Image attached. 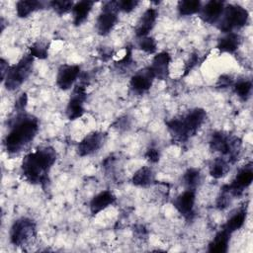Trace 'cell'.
Listing matches in <instances>:
<instances>
[{"label": "cell", "mask_w": 253, "mask_h": 253, "mask_svg": "<svg viewBox=\"0 0 253 253\" xmlns=\"http://www.w3.org/2000/svg\"><path fill=\"white\" fill-rule=\"evenodd\" d=\"M56 151L51 146H42L28 153L21 165L24 177L32 184L44 185L48 182V173L56 161Z\"/></svg>", "instance_id": "obj_1"}, {"label": "cell", "mask_w": 253, "mask_h": 253, "mask_svg": "<svg viewBox=\"0 0 253 253\" xmlns=\"http://www.w3.org/2000/svg\"><path fill=\"white\" fill-rule=\"evenodd\" d=\"M39 130V121L37 118L25 114L17 113L11 122L10 131L4 139V146L9 154L21 152L30 142L33 141Z\"/></svg>", "instance_id": "obj_2"}, {"label": "cell", "mask_w": 253, "mask_h": 253, "mask_svg": "<svg viewBox=\"0 0 253 253\" xmlns=\"http://www.w3.org/2000/svg\"><path fill=\"white\" fill-rule=\"evenodd\" d=\"M206 119V111L201 108H195L184 116L167 121L166 126L174 139L186 141L197 133Z\"/></svg>", "instance_id": "obj_3"}, {"label": "cell", "mask_w": 253, "mask_h": 253, "mask_svg": "<svg viewBox=\"0 0 253 253\" xmlns=\"http://www.w3.org/2000/svg\"><path fill=\"white\" fill-rule=\"evenodd\" d=\"M210 147L212 151L227 156L229 163H234L240 153L241 140L237 136L229 135L222 131H215L211 134Z\"/></svg>", "instance_id": "obj_4"}, {"label": "cell", "mask_w": 253, "mask_h": 253, "mask_svg": "<svg viewBox=\"0 0 253 253\" xmlns=\"http://www.w3.org/2000/svg\"><path fill=\"white\" fill-rule=\"evenodd\" d=\"M34 66V57L27 53L14 65L9 67L4 84L7 90L14 91L18 89L30 76Z\"/></svg>", "instance_id": "obj_5"}, {"label": "cell", "mask_w": 253, "mask_h": 253, "mask_svg": "<svg viewBox=\"0 0 253 253\" xmlns=\"http://www.w3.org/2000/svg\"><path fill=\"white\" fill-rule=\"evenodd\" d=\"M249 19L248 11L239 5L224 6L218 29L223 33H231L233 29L244 27Z\"/></svg>", "instance_id": "obj_6"}, {"label": "cell", "mask_w": 253, "mask_h": 253, "mask_svg": "<svg viewBox=\"0 0 253 253\" xmlns=\"http://www.w3.org/2000/svg\"><path fill=\"white\" fill-rule=\"evenodd\" d=\"M36 223L28 217L14 221L10 229V241L15 246H25L36 237Z\"/></svg>", "instance_id": "obj_7"}, {"label": "cell", "mask_w": 253, "mask_h": 253, "mask_svg": "<svg viewBox=\"0 0 253 253\" xmlns=\"http://www.w3.org/2000/svg\"><path fill=\"white\" fill-rule=\"evenodd\" d=\"M118 8L116 1L105 2L97 19L96 28L100 36H107L118 22Z\"/></svg>", "instance_id": "obj_8"}, {"label": "cell", "mask_w": 253, "mask_h": 253, "mask_svg": "<svg viewBox=\"0 0 253 253\" xmlns=\"http://www.w3.org/2000/svg\"><path fill=\"white\" fill-rule=\"evenodd\" d=\"M87 98L86 87L82 84L76 85L73 89L72 95L69 99L66 108V115L69 120H76L83 116L84 110V102Z\"/></svg>", "instance_id": "obj_9"}, {"label": "cell", "mask_w": 253, "mask_h": 253, "mask_svg": "<svg viewBox=\"0 0 253 253\" xmlns=\"http://www.w3.org/2000/svg\"><path fill=\"white\" fill-rule=\"evenodd\" d=\"M253 180V171H252V164L249 163L248 165L244 166L242 169L238 171L235 178L233 179L232 183L229 185H225L222 188L225 189L231 196L239 197L243 191L250 186Z\"/></svg>", "instance_id": "obj_10"}, {"label": "cell", "mask_w": 253, "mask_h": 253, "mask_svg": "<svg viewBox=\"0 0 253 253\" xmlns=\"http://www.w3.org/2000/svg\"><path fill=\"white\" fill-rule=\"evenodd\" d=\"M106 134L101 131H94L87 134L77 145V153L84 157L97 152L104 144Z\"/></svg>", "instance_id": "obj_11"}, {"label": "cell", "mask_w": 253, "mask_h": 253, "mask_svg": "<svg viewBox=\"0 0 253 253\" xmlns=\"http://www.w3.org/2000/svg\"><path fill=\"white\" fill-rule=\"evenodd\" d=\"M80 74V67L78 65H61L58 69L56 76V85L61 90L70 89L74 82L77 80V77Z\"/></svg>", "instance_id": "obj_12"}, {"label": "cell", "mask_w": 253, "mask_h": 253, "mask_svg": "<svg viewBox=\"0 0 253 253\" xmlns=\"http://www.w3.org/2000/svg\"><path fill=\"white\" fill-rule=\"evenodd\" d=\"M195 200V190H186L175 199L173 205L180 214H182L185 218L189 219L194 214Z\"/></svg>", "instance_id": "obj_13"}, {"label": "cell", "mask_w": 253, "mask_h": 253, "mask_svg": "<svg viewBox=\"0 0 253 253\" xmlns=\"http://www.w3.org/2000/svg\"><path fill=\"white\" fill-rule=\"evenodd\" d=\"M154 79L155 78L151 70L149 69V67H147L139 70L134 75H132L129 81V85H130V88L135 93L143 94L151 88Z\"/></svg>", "instance_id": "obj_14"}, {"label": "cell", "mask_w": 253, "mask_h": 253, "mask_svg": "<svg viewBox=\"0 0 253 253\" xmlns=\"http://www.w3.org/2000/svg\"><path fill=\"white\" fill-rule=\"evenodd\" d=\"M170 60L171 57L169 53L166 51L159 52L153 57L149 69L151 70L154 78L165 80L168 77Z\"/></svg>", "instance_id": "obj_15"}, {"label": "cell", "mask_w": 253, "mask_h": 253, "mask_svg": "<svg viewBox=\"0 0 253 253\" xmlns=\"http://www.w3.org/2000/svg\"><path fill=\"white\" fill-rule=\"evenodd\" d=\"M224 10V3L221 1L211 0L206 5L201 8L200 15L201 18L210 24H213L219 20Z\"/></svg>", "instance_id": "obj_16"}, {"label": "cell", "mask_w": 253, "mask_h": 253, "mask_svg": "<svg viewBox=\"0 0 253 253\" xmlns=\"http://www.w3.org/2000/svg\"><path fill=\"white\" fill-rule=\"evenodd\" d=\"M157 19V11L153 8H148L140 17L135 27V35L137 38H143L153 29Z\"/></svg>", "instance_id": "obj_17"}, {"label": "cell", "mask_w": 253, "mask_h": 253, "mask_svg": "<svg viewBox=\"0 0 253 253\" xmlns=\"http://www.w3.org/2000/svg\"><path fill=\"white\" fill-rule=\"evenodd\" d=\"M116 201V197L110 191H103L96 196L90 202V211L92 214H97L109 206L113 205Z\"/></svg>", "instance_id": "obj_18"}, {"label": "cell", "mask_w": 253, "mask_h": 253, "mask_svg": "<svg viewBox=\"0 0 253 253\" xmlns=\"http://www.w3.org/2000/svg\"><path fill=\"white\" fill-rule=\"evenodd\" d=\"M240 42H241L240 36L231 32V33H227L223 38L219 39L216 44V48L220 52L233 53L240 45Z\"/></svg>", "instance_id": "obj_19"}, {"label": "cell", "mask_w": 253, "mask_h": 253, "mask_svg": "<svg viewBox=\"0 0 253 253\" xmlns=\"http://www.w3.org/2000/svg\"><path fill=\"white\" fill-rule=\"evenodd\" d=\"M93 5L94 2L92 1H80L73 5L71 11L73 14L74 26H80L86 21L90 11L92 10Z\"/></svg>", "instance_id": "obj_20"}, {"label": "cell", "mask_w": 253, "mask_h": 253, "mask_svg": "<svg viewBox=\"0 0 253 253\" xmlns=\"http://www.w3.org/2000/svg\"><path fill=\"white\" fill-rule=\"evenodd\" d=\"M230 233L220 229L209 244V251L211 253H224L227 251Z\"/></svg>", "instance_id": "obj_21"}, {"label": "cell", "mask_w": 253, "mask_h": 253, "mask_svg": "<svg viewBox=\"0 0 253 253\" xmlns=\"http://www.w3.org/2000/svg\"><path fill=\"white\" fill-rule=\"evenodd\" d=\"M131 181L137 187H148L154 182L153 171L149 167H141L133 174Z\"/></svg>", "instance_id": "obj_22"}, {"label": "cell", "mask_w": 253, "mask_h": 253, "mask_svg": "<svg viewBox=\"0 0 253 253\" xmlns=\"http://www.w3.org/2000/svg\"><path fill=\"white\" fill-rule=\"evenodd\" d=\"M43 3L37 0H21L16 4L17 15L20 18H26L33 12L42 8Z\"/></svg>", "instance_id": "obj_23"}, {"label": "cell", "mask_w": 253, "mask_h": 253, "mask_svg": "<svg viewBox=\"0 0 253 253\" xmlns=\"http://www.w3.org/2000/svg\"><path fill=\"white\" fill-rule=\"evenodd\" d=\"M245 218H246V211L243 209L239 210L227 219V221L223 224L222 229L226 230L228 233L231 234L232 232L239 229L244 224Z\"/></svg>", "instance_id": "obj_24"}, {"label": "cell", "mask_w": 253, "mask_h": 253, "mask_svg": "<svg viewBox=\"0 0 253 253\" xmlns=\"http://www.w3.org/2000/svg\"><path fill=\"white\" fill-rule=\"evenodd\" d=\"M229 164L230 163L228 162L227 159H224L221 157L215 158L210 167L211 176L214 179H219L223 177L230 169Z\"/></svg>", "instance_id": "obj_25"}, {"label": "cell", "mask_w": 253, "mask_h": 253, "mask_svg": "<svg viewBox=\"0 0 253 253\" xmlns=\"http://www.w3.org/2000/svg\"><path fill=\"white\" fill-rule=\"evenodd\" d=\"M177 8L181 16H190L199 13L202 6L199 0H182L178 2Z\"/></svg>", "instance_id": "obj_26"}, {"label": "cell", "mask_w": 253, "mask_h": 253, "mask_svg": "<svg viewBox=\"0 0 253 253\" xmlns=\"http://www.w3.org/2000/svg\"><path fill=\"white\" fill-rule=\"evenodd\" d=\"M48 46H49V42L42 41V40H39L37 42H35L34 43H32V45L29 47L30 49V54L35 58H40V59H45L48 55Z\"/></svg>", "instance_id": "obj_27"}, {"label": "cell", "mask_w": 253, "mask_h": 253, "mask_svg": "<svg viewBox=\"0 0 253 253\" xmlns=\"http://www.w3.org/2000/svg\"><path fill=\"white\" fill-rule=\"evenodd\" d=\"M201 180L200 171L195 168L188 169L183 176V181L188 190H195Z\"/></svg>", "instance_id": "obj_28"}, {"label": "cell", "mask_w": 253, "mask_h": 253, "mask_svg": "<svg viewBox=\"0 0 253 253\" xmlns=\"http://www.w3.org/2000/svg\"><path fill=\"white\" fill-rule=\"evenodd\" d=\"M234 92L235 94L241 98L242 100H247L250 96L252 83L249 80H239L234 84Z\"/></svg>", "instance_id": "obj_29"}, {"label": "cell", "mask_w": 253, "mask_h": 253, "mask_svg": "<svg viewBox=\"0 0 253 253\" xmlns=\"http://www.w3.org/2000/svg\"><path fill=\"white\" fill-rule=\"evenodd\" d=\"M50 7L53 9V11L58 14V15H63L72 10V7L74 3L72 1H59V0H54L48 3Z\"/></svg>", "instance_id": "obj_30"}, {"label": "cell", "mask_w": 253, "mask_h": 253, "mask_svg": "<svg viewBox=\"0 0 253 253\" xmlns=\"http://www.w3.org/2000/svg\"><path fill=\"white\" fill-rule=\"evenodd\" d=\"M138 47L147 53H154L156 51V42L153 38L146 36L139 39Z\"/></svg>", "instance_id": "obj_31"}, {"label": "cell", "mask_w": 253, "mask_h": 253, "mask_svg": "<svg viewBox=\"0 0 253 253\" xmlns=\"http://www.w3.org/2000/svg\"><path fill=\"white\" fill-rule=\"evenodd\" d=\"M138 1L136 0H122V1H116L118 11H123L125 13H129L133 9L136 8L138 5Z\"/></svg>", "instance_id": "obj_32"}, {"label": "cell", "mask_w": 253, "mask_h": 253, "mask_svg": "<svg viewBox=\"0 0 253 253\" xmlns=\"http://www.w3.org/2000/svg\"><path fill=\"white\" fill-rule=\"evenodd\" d=\"M27 102H28V97L26 93L21 94V96L17 99L15 107L17 110V113H22L25 110V107L27 106Z\"/></svg>", "instance_id": "obj_33"}, {"label": "cell", "mask_w": 253, "mask_h": 253, "mask_svg": "<svg viewBox=\"0 0 253 253\" xmlns=\"http://www.w3.org/2000/svg\"><path fill=\"white\" fill-rule=\"evenodd\" d=\"M145 157L147 158L148 161L155 163L159 160V152L155 148H149L145 153Z\"/></svg>", "instance_id": "obj_34"}, {"label": "cell", "mask_w": 253, "mask_h": 253, "mask_svg": "<svg viewBox=\"0 0 253 253\" xmlns=\"http://www.w3.org/2000/svg\"><path fill=\"white\" fill-rule=\"evenodd\" d=\"M232 84V79L227 76V75H221L219 78H218V81L216 83V86L219 87V88H225L229 85Z\"/></svg>", "instance_id": "obj_35"}, {"label": "cell", "mask_w": 253, "mask_h": 253, "mask_svg": "<svg viewBox=\"0 0 253 253\" xmlns=\"http://www.w3.org/2000/svg\"><path fill=\"white\" fill-rule=\"evenodd\" d=\"M198 62H199V56H198L197 54H192V55L190 56V58H189L187 64H186V68H185L186 73H185V74H187L194 66H196Z\"/></svg>", "instance_id": "obj_36"}, {"label": "cell", "mask_w": 253, "mask_h": 253, "mask_svg": "<svg viewBox=\"0 0 253 253\" xmlns=\"http://www.w3.org/2000/svg\"><path fill=\"white\" fill-rule=\"evenodd\" d=\"M0 66H1V80L4 81L6 75H7V72L9 70V64L8 62L4 59V58H1L0 60Z\"/></svg>", "instance_id": "obj_37"}]
</instances>
